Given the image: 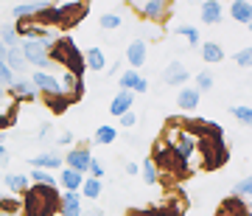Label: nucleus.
<instances>
[{"label":"nucleus","mask_w":252,"mask_h":216,"mask_svg":"<svg viewBox=\"0 0 252 216\" xmlns=\"http://www.w3.org/2000/svg\"><path fill=\"white\" fill-rule=\"evenodd\" d=\"M51 59H56V62H62L64 68H67V73H73V76H84V56H81V51L76 48V42H73V36H59V39H54V48H51Z\"/></svg>","instance_id":"obj_1"},{"label":"nucleus","mask_w":252,"mask_h":216,"mask_svg":"<svg viewBox=\"0 0 252 216\" xmlns=\"http://www.w3.org/2000/svg\"><path fill=\"white\" fill-rule=\"evenodd\" d=\"M51 48H54V39H42V42H36V39H23V45H20V51H23V56H26L28 65H34V68H39V71H45L48 65H51Z\"/></svg>","instance_id":"obj_2"},{"label":"nucleus","mask_w":252,"mask_h":216,"mask_svg":"<svg viewBox=\"0 0 252 216\" xmlns=\"http://www.w3.org/2000/svg\"><path fill=\"white\" fill-rule=\"evenodd\" d=\"M31 84H34V90L39 93V96H45V99H59V96H62L59 79L51 76V73H45V71L31 73Z\"/></svg>","instance_id":"obj_3"},{"label":"nucleus","mask_w":252,"mask_h":216,"mask_svg":"<svg viewBox=\"0 0 252 216\" xmlns=\"http://www.w3.org/2000/svg\"><path fill=\"white\" fill-rule=\"evenodd\" d=\"M90 160L93 154L87 146H76V149H67V157H62L64 169H73L79 171V174H87V169H90Z\"/></svg>","instance_id":"obj_4"},{"label":"nucleus","mask_w":252,"mask_h":216,"mask_svg":"<svg viewBox=\"0 0 252 216\" xmlns=\"http://www.w3.org/2000/svg\"><path fill=\"white\" fill-rule=\"evenodd\" d=\"M146 56H149V45H146V39H132V42L126 45V62H129V71L143 68Z\"/></svg>","instance_id":"obj_5"},{"label":"nucleus","mask_w":252,"mask_h":216,"mask_svg":"<svg viewBox=\"0 0 252 216\" xmlns=\"http://www.w3.org/2000/svg\"><path fill=\"white\" fill-rule=\"evenodd\" d=\"M135 9L140 11L149 23H157V20H162L168 14V3H165V0H146V3H137Z\"/></svg>","instance_id":"obj_6"},{"label":"nucleus","mask_w":252,"mask_h":216,"mask_svg":"<svg viewBox=\"0 0 252 216\" xmlns=\"http://www.w3.org/2000/svg\"><path fill=\"white\" fill-rule=\"evenodd\" d=\"M162 79H165V84H171V87H185V81L190 79V73L182 62H171L165 68V73H162Z\"/></svg>","instance_id":"obj_7"},{"label":"nucleus","mask_w":252,"mask_h":216,"mask_svg":"<svg viewBox=\"0 0 252 216\" xmlns=\"http://www.w3.org/2000/svg\"><path fill=\"white\" fill-rule=\"evenodd\" d=\"M28 163H31V169H39V171H54V169H64L62 157L56 152H42L36 154V157H28Z\"/></svg>","instance_id":"obj_8"},{"label":"nucleus","mask_w":252,"mask_h":216,"mask_svg":"<svg viewBox=\"0 0 252 216\" xmlns=\"http://www.w3.org/2000/svg\"><path fill=\"white\" fill-rule=\"evenodd\" d=\"M6 68H9L14 76H26L28 62H26V56H23V51H20V45H11L9 51H6Z\"/></svg>","instance_id":"obj_9"},{"label":"nucleus","mask_w":252,"mask_h":216,"mask_svg":"<svg viewBox=\"0 0 252 216\" xmlns=\"http://www.w3.org/2000/svg\"><path fill=\"white\" fill-rule=\"evenodd\" d=\"M132 104H135V93H129V90H118L115 96H112L109 112H112L115 118H121L124 112H129V109H132Z\"/></svg>","instance_id":"obj_10"},{"label":"nucleus","mask_w":252,"mask_h":216,"mask_svg":"<svg viewBox=\"0 0 252 216\" xmlns=\"http://www.w3.org/2000/svg\"><path fill=\"white\" fill-rule=\"evenodd\" d=\"M11 96L14 99H36L39 93L34 90V84H31V79L28 76H14V81H11Z\"/></svg>","instance_id":"obj_11"},{"label":"nucleus","mask_w":252,"mask_h":216,"mask_svg":"<svg viewBox=\"0 0 252 216\" xmlns=\"http://www.w3.org/2000/svg\"><path fill=\"white\" fill-rule=\"evenodd\" d=\"M59 211H62V216L81 214V197H79V191H62V194H59Z\"/></svg>","instance_id":"obj_12"},{"label":"nucleus","mask_w":252,"mask_h":216,"mask_svg":"<svg viewBox=\"0 0 252 216\" xmlns=\"http://www.w3.org/2000/svg\"><path fill=\"white\" fill-rule=\"evenodd\" d=\"M199 101H202V93H199L196 87H180V93H177V104H180V109H185V112L196 109Z\"/></svg>","instance_id":"obj_13"},{"label":"nucleus","mask_w":252,"mask_h":216,"mask_svg":"<svg viewBox=\"0 0 252 216\" xmlns=\"http://www.w3.org/2000/svg\"><path fill=\"white\" fill-rule=\"evenodd\" d=\"M48 6H51V3H20V6L11 9V17L14 20H31V17H36V14H42Z\"/></svg>","instance_id":"obj_14"},{"label":"nucleus","mask_w":252,"mask_h":216,"mask_svg":"<svg viewBox=\"0 0 252 216\" xmlns=\"http://www.w3.org/2000/svg\"><path fill=\"white\" fill-rule=\"evenodd\" d=\"M221 14H224V9H221L219 0H205V3H202V23H205V26L221 23Z\"/></svg>","instance_id":"obj_15"},{"label":"nucleus","mask_w":252,"mask_h":216,"mask_svg":"<svg viewBox=\"0 0 252 216\" xmlns=\"http://www.w3.org/2000/svg\"><path fill=\"white\" fill-rule=\"evenodd\" d=\"M230 14H233L235 23L250 26L252 23V3L250 0H233V3H230Z\"/></svg>","instance_id":"obj_16"},{"label":"nucleus","mask_w":252,"mask_h":216,"mask_svg":"<svg viewBox=\"0 0 252 216\" xmlns=\"http://www.w3.org/2000/svg\"><path fill=\"white\" fill-rule=\"evenodd\" d=\"M84 56V68H90V71H107V56H104V51H101L98 45H93Z\"/></svg>","instance_id":"obj_17"},{"label":"nucleus","mask_w":252,"mask_h":216,"mask_svg":"<svg viewBox=\"0 0 252 216\" xmlns=\"http://www.w3.org/2000/svg\"><path fill=\"white\" fill-rule=\"evenodd\" d=\"M56 182H62L64 191H79L81 182H84V174H79V171H73V169H62V174H59Z\"/></svg>","instance_id":"obj_18"},{"label":"nucleus","mask_w":252,"mask_h":216,"mask_svg":"<svg viewBox=\"0 0 252 216\" xmlns=\"http://www.w3.org/2000/svg\"><path fill=\"white\" fill-rule=\"evenodd\" d=\"M202 59L207 65H216L224 59V48L219 45V42H202Z\"/></svg>","instance_id":"obj_19"},{"label":"nucleus","mask_w":252,"mask_h":216,"mask_svg":"<svg viewBox=\"0 0 252 216\" xmlns=\"http://www.w3.org/2000/svg\"><path fill=\"white\" fill-rule=\"evenodd\" d=\"M115 138H118V129H115V126H109V124H104V126L95 129L93 146H109V144H115Z\"/></svg>","instance_id":"obj_20"},{"label":"nucleus","mask_w":252,"mask_h":216,"mask_svg":"<svg viewBox=\"0 0 252 216\" xmlns=\"http://www.w3.org/2000/svg\"><path fill=\"white\" fill-rule=\"evenodd\" d=\"M3 182H6V188H9L11 194H26V191L31 188V180H28L26 174H9Z\"/></svg>","instance_id":"obj_21"},{"label":"nucleus","mask_w":252,"mask_h":216,"mask_svg":"<svg viewBox=\"0 0 252 216\" xmlns=\"http://www.w3.org/2000/svg\"><path fill=\"white\" fill-rule=\"evenodd\" d=\"M79 197H84V199H98L101 197V180H84L81 182V188H79Z\"/></svg>","instance_id":"obj_22"},{"label":"nucleus","mask_w":252,"mask_h":216,"mask_svg":"<svg viewBox=\"0 0 252 216\" xmlns=\"http://www.w3.org/2000/svg\"><path fill=\"white\" fill-rule=\"evenodd\" d=\"M28 180H34L36 185H42V188H56V177L51 171H39V169H31V177Z\"/></svg>","instance_id":"obj_23"},{"label":"nucleus","mask_w":252,"mask_h":216,"mask_svg":"<svg viewBox=\"0 0 252 216\" xmlns=\"http://www.w3.org/2000/svg\"><path fill=\"white\" fill-rule=\"evenodd\" d=\"M17 28H14V23H6V26H0V42L6 48H11V45H17Z\"/></svg>","instance_id":"obj_24"},{"label":"nucleus","mask_w":252,"mask_h":216,"mask_svg":"<svg viewBox=\"0 0 252 216\" xmlns=\"http://www.w3.org/2000/svg\"><path fill=\"white\" fill-rule=\"evenodd\" d=\"M233 194H235V199H250L252 197V180H250V177H244V180L235 182Z\"/></svg>","instance_id":"obj_25"},{"label":"nucleus","mask_w":252,"mask_h":216,"mask_svg":"<svg viewBox=\"0 0 252 216\" xmlns=\"http://www.w3.org/2000/svg\"><path fill=\"white\" fill-rule=\"evenodd\" d=\"M121 14H115V11H107V14H101V28L104 31H115V28H121Z\"/></svg>","instance_id":"obj_26"},{"label":"nucleus","mask_w":252,"mask_h":216,"mask_svg":"<svg viewBox=\"0 0 252 216\" xmlns=\"http://www.w3.org/2000/svg\"><path fill=\"white\" fill-rule=\"evenodd\" d=\"M174 31H177L180 36H185L190 45H199V28L196 26H177Z\"/></svg>","instance_id":"obj_27"},{"label":"nucleus","mask_w":252,"mask_h":216,"mask_svg":"<svg viewBox=\"0 0 252 216\" xmlns=\"http://www.w3.org/2000/svg\"><path fill=\"white\" fill-rule=\"evenodd\" d=\"M137 79H140V73H137V71H124V73H121V79H118V81H121V90L132 93V87H135Z\"/></svg>","instance_id":"obj_28"},{"label":"nucleus","mask_w":252,"mask_h":216,"mask_svg":"<svg viewBox=\"0 0 252 216\" xmlns=\"http://www.w3.org/2000/svg\"><path fill=\"white\" fill-rule=\"evenodd\" d=\"M140 171H143L146 185H154V182H157V166H154V160H146L143 166H140Z\"/></svg>","instance_id":"obj_29"},{"label":"nucleus","mask_w":252,"mask_h":216,"mask_svg":"<svg viewBox=\"0 0 252 216\" xmlns=\"http://www.w3.org/2000/svg\"><path fill=\"white\" fill-rule=\"evenodd\" d=\"M233 115H235V121L250 124V121H252V107H250V104H238V107H233Z\"/></svg>","instance_id":"obj_30"},{"label":"nucleus","mask_w":252,"mask_h":216,"mask_svg":"<svg viewBox=\"0 0 252 216\" xmlns=\"http://www.w3.org/2000/svg\"><path fill=\"white\" fill-rule=\"evenodd\" d=\"M196 90H199V93L213 90V73H207V71L199 73V76H196Z\"/></svg>","instance_id":"obj_31"},{"label":"nucleus","mask_w":252,"mask_h":216,"mask_svg":"<svg viewBox=\"0 0 252 216\" xmlns=\"http://www.w3.org/2000/svg\"><path fill=\"white\" fill-rule=\"evenodd\" d=\"M11 81H14V73L6 68V62H0V87L9 93V87H11Z\"/></svg>","instance_id":"obj_32"},{"label":"nucleus","mask_w":252,"mask_h":216,"mask_svg":"<svg viewBox=\"0 0 252 216\" xmlns=\"http://www.w3.org/2000/svg\"><path fill=\"white\" fill-rule=\"evenodd\" d=\"M14 121H17V109L11 107V109H6V112L0 115V132L9 129V126H14Z\"/></svg>","instance_id":"obj_33"},{"label":"nucleus","mask_w":252,"mask_h":216,"mask_svg":"<svg viewBox=\"0 0 252 216\" xmlns=\"http://www.w3.org/2000/svg\"><path fill=\"white\" fill-rule=\"evenodd\" d=\"M235 65H238V68H250V65H252V51H250V45L241 48V51L235 54Z\"/></svg>","instance_id":"obj_34"},{"label":"nucleus","mask_w":252,"mask_h":216,"mask_svg":"<svg viewBox=\"0 0 252 216\" xmlns=\"http://www.w3.org/2000/svg\"><path fill=\"white\" fill-rule=\"evenodd\" d=\"M87 171H90V177H93V180H101V177H104V166H101V163L95 160V157L90 160V169H87Z\"/></svg>","instance_id":"obj_35"},{"label":"nucleus","mask_w":252,"mask_h":216,"mask_svg":"<svg viewBox=\"0 0 252 216\" xmlns=\"http://www.w3.org/2000/svg\"><path fill=\"white\" fill-rule=\"evenodd\" d=\"M137 124V115L135 112H132V109H129V112H124V115H121V126H126V129H132V126Z\"/></svg>","instance_id":"obj_36"},{"label":"nucleus","mask_w":252,"mask_h":216,"mask_svg":"<svg viewBox=\"0 0 252 216\" xmlns=\"http://www.w3.org/2000/svg\"><path fill=\"white\" fill-rule=\"evenodd\" d=\"M73 141H76V135H73L70 129H67V132H62V135L56 138V144H59V146H70Z\"/></svg>","instance_id":"obj_37"},{"label":"nucleus","mask_w":252,"mask_h":216,"mask_svg":"<svg viewBox=\"0 0 252 216\" xmlns=\"http://www.w3.org/2000/svg\"><path fill=\"white\" fill-rule=\"evenodd\" d=\"M51 132H54V126L45 124V126H39V135L36 138H39V141H51Z\"/></svg>","instance_id":"obj_38"},{"label":"nucleus","mask_w":252,"mask_h":216,"mask_svg":"<svg viewBox=\"0 0 252 216\" xmlns=\"http://www.w3.org/2000/svg\"><path fill=\"white\" fill-rule=\"evenodd\" d=\"M146 90H149V81H146L143 76H140V79L135 81V87H132V93H146Z\"/></svg>","instance_id":"obj_39"},{"label":"nucleus","mask_w":252,"mask_h":216,"mask_svg":"<svg viewBox=\"0 0 252 216\" xmlns=\"http://www.w3.org/2000/svg\"><path fill=\"white\" fill-rule=\"evenodd\" d=\"M3 166H9V149L0 144V169H3Z\"/></svg>","instance_id":"obj_40"},{"label":"nucleus","mask_w":252,"mask_h":216,"mask_svg":"<svg viewBox=\"0 0 252 216\" xmlns=\"http://www.w3.org/2000/svg\"><path fill=\"white\" fill-rule=\"evenodd\" d=\"M135 216H165V211H162V208H149V211H143V214H135Z\"/></svg>","instance_id":"obj_41"},{"label":"nucleus","mask_w":252,"mask_h":216,"mask_svg":"<svg viewBox=\"0 0 252 216\" xmlns=\"http://www.w3.org/2000/svg\"><path fill=\"white\" fill-rule=\"evenodd\" d=\"M137 171H140V166H137V163H126V174H132V177H135Z\"/></svg>","instance_id":"obj_42"},{"label":"nucleus","mask_w":252,"mask_h":216,"mask_svg":"<svg viewBox=\"0 0 252 216\" xmlns=\"http://www.w3.org/2000/svg\"><path fill=\"white\" fill-rule=\"evenodd\" d=\"M109 76H118V73H121V62H112V68H109Z\"/></svg>","instance_id":"obj_43"},{"label":"nucleus","mask_w":252,"mask_h":216,"mask_svg":"<svg viewBox=\"0 0 252 216\" xmlns=\"http://www.w3.org/2000/svg\"><path fill=\"white\" fill-rule=\"evenodd\" d=\"M6 51H9V48H6L3 42H0V62H6Z\"/></svg>","instance_id":"obj_44"},{"label":"nucleus","mask_w":252,"mask_h":216,"mask_svg":"<svg viewBox=\"0 0 252 216\" xmlns=\"http://www.w3.org/2000/svg\"><path fill=\"white\" fill-rule=\"evenodd\" d=\"M90 216H104V211H98V208H95V211H90Z\"/></svg>","instance_id":"obj_45"},{"label":"nucleus","mask_w":252,"mask_h":216,"mask_svg":"<svg viewBox=\"0 0 252 216\" xmlns=\"http://www.w3.org/2000/svg\"><path fill=\"white\" fill-rule=\"evenodd\" d=\"M0 216H20V214H0Z\"/></svg>","instance_id":"obj_46"},{"label":"nucleus","mask_w":252,"mask_h":216,"mask_svg":"<svg viewBox=\"0 0 252 216\" xmlns=\"http://www.w3.org/2000/svg\"><path fill=\"white\" fill-rule=\"evenodd\" d=\"M70 216H81V214H70Z\"/></svg>","instance_id":"obj_47"}]
</instances>
